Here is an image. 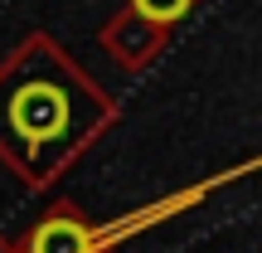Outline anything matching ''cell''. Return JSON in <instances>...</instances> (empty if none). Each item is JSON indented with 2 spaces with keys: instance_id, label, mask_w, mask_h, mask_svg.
I'll use <instances>...</instances> for the list:
<instances>
[{
  "instance_id": "6da1fadb",
  "label": "cell",
  "mask_w": 262,
  "mask_h": 253,
  "mask_svg": "<svg viewBox=\"0 0 262 253\" xmlns=\"http://www.w3.org/2000/svg\"><path fill=\"white\" fill-rule=\"evenodd\" d=\"M112 122L117 98L54 34H25L0 59V166L25 190L49 195Z\"/></svg>"
},
{
  "instance_id": "7a4b0ae2",
  "label": "cell",
  "mask_w": 262,
  "mask_h": 253,
  "mask_svg": "<svg viewBox=\"0 0 262 253\" xmlns=\"http://www.w3.org/2000/svg\"><path fill=\"white\" fill-rule=\"evenodd\" d=\"M204 195H209V185H189L180 200L150 205V209H141V215H131V219H117V224H97V219H88L73 200H54L49 215H39L34 224H29L19 239H10V244H15V253H112L122 239L141 234V229L156 224V219H170L175 209L194 205V200H204Z\"/></svg>"
},
{
  "instance_id": "3957f363",
  "label": "cell",
  "mask_w": 262,
  "mask_h": 253,
  "mask_svg": "<svg viewBox=\"0 0 262 253\" xmlns=\"http://www.w3.org/2000/svg\"><path fill=\"white\" fill-rule=\"evenodd\" d=\"M97 44H102V54L112 59L117 68H126V73H141V68H150L160 54H165L170 29H165V25H156V20H146V15H136L131 5H122L102 29H97Z\"/></svg>"
},
{
  "instance_id": "277c9868",
  "label": "cell",
  "mask_w": 262,
  "mask_h": 253,
  "mask_svg": "<svg viewBox=\"0 0 262 253\" xmlns=\"http://www.w3.org/2000/svg\"><path fill=\"white\" fill-rule=\"evenodd\" d=\"M136 15H146V20H156V25H165V29H175L180 20L194 10V0H126Z\"/></svg>"
},
{
  "instance_id": "5b68a950",
  "label": "cell",
  "mask_w": 262,
  "mask_h": 253,
  "mask_svg": "<svg viewBox=\"0 0 262 253\" xmlns=\"http://www.w3.org/2000/svg\"><path fill=\"white\" fill-rule=\"evenodd\" d=\"M0 253H15V244H10V239H5V234H0Z\"/></svg>"
}]
</instances>
